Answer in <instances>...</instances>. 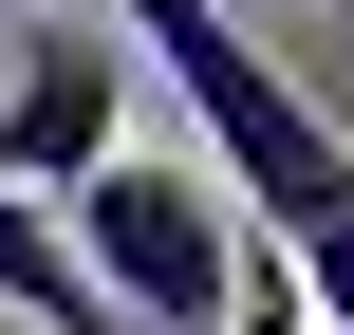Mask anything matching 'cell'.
<instances>
[{
  "label": "cell",
  "instance_id": "1",
  "mask_svg": "<svg viewBox=\"0 0 354 335\" xmlns=\"http://www.w3.org/2000/svg\"><path fill=\"white\" fill-rule=\"evenodd\" d=\"M56 242H75V280L112 298V335H224L243 280H261V242L224 224V186H205V168H131V149L56 186Z\"/></svg>",
  "mask_w": 354,
  "mask_h": 335
},
{
  "label": "cell",
  "instance_id": "2",
  "mask_svg": "<svg viewBox=\"0 0 354 335\" xmlns=\"http://www.w3.org/2000/svg\"><path fill=\"white\" fill-rule=\"evenodd\" d=\"M112 131H131V56L93 19H37L0 75V205H56L75 168H112Z\"/></svg>",
  "mask_w": 354,
  "mask_h": 335
},
{
  "label": "cell",
  "instance_id": "3",
  "mask_svg": "<svg viewBox=\"0 0 354 335\" xmlns=\"http://www.w3.org/2000/svg\"><path fill=\"white\" fill-rule=\"evenodd\" d=\"M0 298H19L37 335H112V298H93L75 242H56V205H0Z\"/></svg>",
  "mask_w": 354,
  "mask_h": 335
}]
</instances>
